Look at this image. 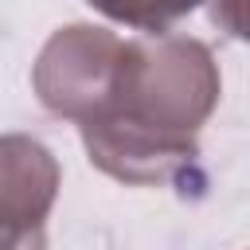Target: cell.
<instances>
[{
  "label": "cell",
  "instance_id": "1",
  "mask_svg": "<svg viewBox=\"0 0 250 250\" xmlns=\"http://www.w3.org/2000/svg\"><path fill=\"white\" fill-rule=\"evenodd\" d=\"M223 94L203 39L152 31L125 39L105 105L78 125L90 164L121 184H180L199 164V129Z\"/></svg>",
  "mask_w": 250,
  "mask_h": 250
},
{
  "label": "cell",
  "instance_id": "2",
  "mask_svg": "<svg viewBox=\"0 0 250 250\" xmlns=\"http://www.w3.org/2000/svg\"><path fill=\"white\" fill-rule=\"evenodd\" d=\"M121 55H125V39L109 27H94V23L59 27L43 43L31 66V86L43 109L74 125L90 121L113 90Z\"/></svg>",
  "mask_w": 250,
  "mask_h": 250
},
{
  "label": "cell",
  "instance_id": "3",
  "mask_svg": "<svg viewBox=\"0 0 250 250\" xmlns=\"http://www.w3.org/2000/svg\"><path fill=\"white\" fill-rule=\"evenodd\" d=\"M59 184V160L43 141L0 133V230H43Z\"/></svg>",
  "mask_w": 250,
  "mask_h": 250
},
{
  "label": "cell",
  "instance_id": "4",
  "mask_svg": "<svg viewBox=\"0 0 250 250\" xmlns=\"http://www.w3.org/2000/svg\"><path fill=\"white\" fill-rule=\"evenodd\" d=\"M94 12H102L113 23H125L133 31H172L184 16L211 4V20L223 23L234 39L242 35V0H86Z\"/></svg>",
  "mask_w": 250,
  "mask_h": 250
},
{
  "label": "cell",
  "instance_id": "5",
  "mask_svg": "<svg viewBox=\"0 0 250 250\" xmlns=\"http://www.w3.org/2000/svg\"><path fill=\"white\" fill-rule=\"evenodd\" d=\"M0 250H47L43 230H0Z\"/></svg>",
  "mask_w": 250,
  "mask_h": 250
}]
</instances>
